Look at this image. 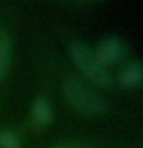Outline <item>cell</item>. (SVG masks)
I'll return each mask as SVG.
<instances>
[{
	"mask_svg": "<svg viewBox=\"0 0 143 148\" xmlns=\"http://www.w3.org/2000/svg\"><path fill=\"white\" fill-rule=\"evenodd\" d=\"M117 82L122 88L136 90L143 85V63L140 60H128L117 73Z\"/></svg>",
	"mask_w": 143,
	"mask_h": 148,
	"instance_id": "277c9868",
	"label": "cell"
},
{
	"mask_svg": "<svg viewBox=\"0 0 143 148\" xmlns=\"http://www.w3.org/2000/svg\"><path fill=\"white\" fill-rule=\"evenodd\" d=\"M62 91L69 105L85 116L106 113V102L92 85L77 76H66L62 80Z\"/></svg>",
	"mask_w": 143,
	"mask_h": 148,
	"instance_id": "6da1fadb",
	"label": "cell"
},
{
	"mask_svg": "<svg viewBox=\"0 0 143 148\" xmlns=\"http://www.w3.org/2000/svg\"><path fill=\"white\" fill-rule=\"evenodd\" d=\"M94 51H95V56L99 57L100 62L103 63L106 68H109L111 65L120 63L126 59L128 46L120 37L109 36V37H106L105 40H101Z\"/></svg>",
	"mask_w": 143,
	"mask_h": 148,
	"instance_id": "3957f363",
	"label": "cell"
},
{
	"mask_svg": "<svg viewBox=\"0 0 143 148\" xmlns=\"http://www.w3.org/2000/svg\"><path fill=\"white\" fill-rule=\"evenodd\" d=\"M0 148H20V139L11 130L0 131Z\"/></svg>",
	"mask_w": 143,
	"mask_h": 148,
	"instance_id": "52a82bcc",
	"label": "cell"
},
{
	"mask_svg": "<svg viewBox=\"0 0 143 148\" xmlns=\"http://www.w3.org/2000/svg\"><path fill=\"white\" fill-rule=\"evenodd\" d=\"M52 120V108L45 97H37L31 106V123L34 128H45Z\"/></svg>",
	"mask_w": 143,
	"mask_h": 148,
	"instance_id": "5b68a950",
	"label": "cell"
},
{
	"mask_svg": "<svg viewBox=\"0 0 143 148\" xmlns=\"http://www.w3.org/2000/svg\"><path fill=\"white\" fill-rule=\"evenodd\" d=\"M11 56H12L11 34L5 28H0V82L5 80L8 76L9 66H11Z\"/></svg>",
	"mask_w": 143,
	"mask_h": 148,
	"instance_id": "8992f818",
	"label": "cell"
},
{
	"mask_svg": "<svg viewBox=\"0 0 143 148\" xmlns=\"http://www.w3.org/2000/svg\"><path fill=\"white\" fill-rule=\"evenodd\" d=\"M71 59L76 63L77 69L83 74L86 82L92 86L109 90L114 85V77L109 73V68H106L95 56V51L89 48L83 42H74L69 48Z\"/></svg>",
	"mask_w": 143,
	"mask_h": 148,
	"instance_id": "7a4b0ae2",
	"label": "cell"
},
{
	"mask_svg": "<svg viewBox=\"0 0 143 148\" xmlns=\"http://www.w3.org/2000/svg\"><path fill=\"white\" fill-rule=\"evenodd\" d=\"M51 148H92L89 143L85 142H76V140H66V142H59L52 145Z\"/></svg>",
	"mask_w": 143,
	"mask_h": 148,
	"instance_id": "ba28073f",
	"label": "cell"
}]
</instances>
